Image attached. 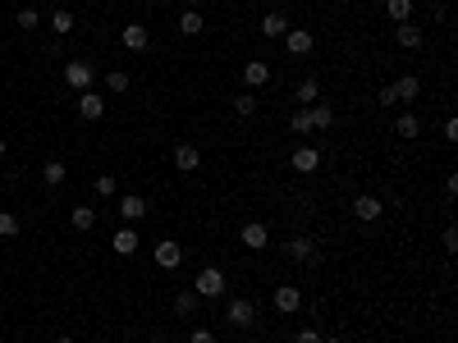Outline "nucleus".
I'll return each instance as SVG.
<instances>
[{"instance_id":"1","label":"nucleus","mask_w":458,"mask_h":343,"mask_svg":"<svg viewBox=\"0 0 458 343\" xmlns=\"http://www.w3.org/2000/svg\"><path fill=\"white\" fill-rule=\"evenodd\" d=\"M417 92H422V78L403 74V78H394L389 87H381V105H408V101H417Z\"/></svg>"},{"instance_id":"2","label":"nucleus","mask_w":458,"mask_h":343,"mask_svg":"<svg viewBox=\"0 0 458 343\" xmlns=\"http://www.w3.org/2000/svg\"><path fill=\"white\" fill-rule=\"evenodd\" d=\"M225 270H216V266H207V270H197V279H193V293L197 298H225Z\"/></svg>"},{"instance_id":"3","label":"nucleus","mask_w":458,"mask_h":343,"mask_svg":"<svg viewBox=\"0 0 458 343\" xmlns=\"http://www.w3.org/2000/svg\"><path fill=\"white\" fill-rule=\"evenodd\" d=\"M239 238H243V248H248V252H266V248H270V229H266L261 220H248V224L239 229Z\"/></svg>"},{"instance_id":"4","label":"nucleus","mask_w":458,"mask_h":343,"mask_svg":"<svg viewBox=\"0 0 458 343\" xmlns=\"http://www.w3.org/2000/svg\"><path fill=\"white\" fill-rule=\"evenodd\" d=\"M270 302H275V311H280V316H294V311L303 307V289H298V284H280Z\"/></svg>"},{"instance_id":"5","label":"nucleus","mask_w":458,"mask_h":343,"mask_svg":"<svg viewBox=\"0 0 458 343\" xmlns=\"http://www.w3.org/2000/svg\"><path fill=\"white\" fill-rule=\"evenodd\" d=\"M285 252H289L294 261H303V266H321V248H316L311 238H289Z\"/></svg>"},{"instance_id":"6","label":"nucleus","mask_w":458,"mask_h":343,"mask_svg":"<svg viewBox=\"0 0 458 343\" xmlns=\"http://www.w3.org/2000/svg\"><path fill=\"white\" fill-rule=\"evenodd\" d=\"M151 257H156V266H161V270H179V261H183V248H179L174 238H161V243H156V252H151Z\"/></svg>"},{"instance_id":"7","label":"nucleus","mask_w":458,"mask_h":343,"mask_svg":"<svg viewBox=\"0 0 458 343\" xmlns=\"http://www.w3.org/2000/svg\"><path fill=\"white\" fill-rule=\"evenodd\" d=\"M225 316H229V325H239V330H248L252 320H257V307H252L248 298H229V307H225Z\"/></svg>"},{"instance_id":"8","label":"nucleus","mask_w":458,"mask_h":343,"mask_svg":"<svg viewBox=\"0 0 458 343\" xmlns=\"http://www.w3.org/2000/svg\"><path fill=\"white\" fill-rule=\"evenodd\" d=\"M311 46H316V37H311L307 28H289L285 33V51L289 55H311Z\"/></svg>"},{"instance_id":"9","label":"nucleus","mask_w":458,"mask_h":343,"mask_svg":"<svg viewBox=\"0 0 458 343\" xmlns=\"http://www.w3.org/2000/svg\"><path fill=\"white\" fill-rule=\"evenodd\" d=\"M115 211H120L124 224H142V215H147V202H142L138 192H129V197H120V206H115Z\"/></svg>"},{"instance_id":"10","label":"nucleus","mask_w":458,"mask_h":343,"mask_svg":"<svg viewBox=\"0 0 458 343\" xmlns=\"http://www.w3.org/2000/svg\"><path fill=\"white\" fill-rule=\"evenodd\" d=\"M78 115H83L87 124H96L105 115V101H101V92H78Z\"/></svg>"},{"instance_id":"11","label":"nucleus","mask_w":458,"mask_h":343,"mask_svg":"<svg viewBox=\"0 0 458 343\" xmlns=\"http://www.w3.org/2000/svg\"><path fill=\"white\" fill-rule=\"evenodd\" d=\"M289 165H294L298 174H316L321 170V151H316V146H298V151L289 156Z\"/></svg>"},{"instance_id":"12","label":"nucleus","mask_w":458,"mask_h":343,"mask_svg":"<svg viewBox=\"0 0 458 343\" xmlns=\"http://www.w3.org/2000/svg\"><path fill=\"white\" fill-rule=\"evenodd\" d=\"M353 215H357V220H362V224H372V220H381V215H385V206H381V197H372V192H362V197L353 202Z\"/></svg>"},{"instance_id":"13","label":"nucleus","mask_w":458,"mask_h":343,"mask_svg":"<svg viewBox=\"0 0 458 343\" xmlns=\"http://www.w3.org/2000/svg\"><path fill=\"white\" fill-rule=\"evenodd\" d=\"M92 64H83V60H74V64H64V83L69 87H78V92H87V87H92Z\"/></svg>"},{"instance_id":"14","label":"nucleus","mask_w":458,"mask_h":343,"mask_svg":"<svg viewBox=\"0 0 458 343\" xmlns=\"http://www.w3.org/2000/svg\"><path fill=\"white\" fill-rule=\"evenodd\" d=\"M110 252H115V257H133V252H138V229H133V224H124V229L110 238Z\"/></svg>"},{"instance_id":"15","label":"nucleus","mask_w":458,"mask_h":343,"mask_svg":"<svg viewBox=\"0 0 458 343\" xmlns=\"http://www.w3.org/2000/svg\"><path fill=\"white\" fill-rule=\"evenodd\" d=\"M197 165H202V156H197V146H193V142H179V146H174V170L193 174Z\"/></svg>"},{"instance_id":"16","label":"nucleus","mask_w":458,"mask_h":343,"mask_svg":"<svg viewBox=\"0 0 458 343\" xmlns=\"http://www.w3.org/2000/svg\"><path fill=\"white\" fill-rule=\"evenodd\" d=\"M243 83H248V92H252V87H266L270 83V64L248 60V64H243Z\"/></svg>"},{"instance_id":"17","label":"nucleus","mask_w":458,"mask_h":343,"mask_svg":"<svg viewBox=\"0 0 458 343\" xmlns=\"http://www.w3.org/2000/svg\"><path fill=\"white\" fill-rule=\"evenodd\" d=\"M120 42L129 46V51H147L151 33H147V28H142V23H129V28H124V33H120Z\"/></svg>"},{"instance_id":"18","label":"nucleus","mask_w":458,"mask_h":343,"mask_svg":"<svg viewBox=\"0 0 458 343\" xmlns=\"http://www.w3.org/2000/svg\"><path fill=\"white\" fill-rule=\"evenodd\" d=\"M307 120H311V133H326L330 124H335V110H330L326 101H316V105H307Z\"/></svg>"},{"instance_id":"19","label":"nucleus","mask_w":458,"mask_h":343,"mask_svg":"<svg viewBox=\"0 0 458 343\" xmlns=\"http://www.w3.org/2000/svg\"><path fill=\"white\" fill-rule=\"evenodd\" d=\"M394 42L403 46V51H417V46H422V28H413V23H394Z\"/></svg>"},{"instance_id":"20","label":"nucleus","mask_w":458,"mask_h":343,"mask_svg":"<svg viewBox=\"0 0 458 343\" xmlns=\"http://www.w3.org/2000/svg\"><path fill=\"white\" fill-rule=\"evenodd\" d=\"M294 101H303V110H307V105H316L321 101V83H316V78H303V83L294 87Z\"/></svg>"},{"instance_id":"21","label":"nucleus","mask_w":458,"mask_h":343,"mask_svg":"<svg viewBox=\"0 0 458 343\" xmlns=\"http://www.w3.org/2000/svg\"><path fill=\"white\" fill-rule=\"evenodd\" d=\"M202 28H207V18H202V9H183V14H179V33H183V37H197Z\"/></svg>"},{"instance_id":"22","label":"nucleus","mask_w":458,"mask_h":343,"mask_svg":"<svg viewBox=\"0 0 458 343\" xmlns=\"http://www.w3.org/2000/svg\"><path fill=\"white\" fill-rule=\"evenodd\" d=\"M64 179H69V170H64V161H46V165H42V183H46V188H60Z\"/></svg>"},{"instance_id":"23","label":"nucleus","mask_w":458,"mask_h":343,"mask_svg":"<svg viewBox=\"0 0 458 343\" xmlns=\"http://www.w3.org/2000/svg\"><path fill=\"white\" fill-rule=\"evenodd\" d=\"M389 23H413V0H385Z\"/></svg>"},{"instance_id":"24","label":"nucleus","mask_w":458,"mask_h":343,"mask_svg":"<svg viewBox=\"0 0 458 343\" xmlns=\"http://www.w3.org/2000/svg\"><path fill=\"white\" fill-rule=\"evenodd\" d=\"M289 33V18L285 14H266L261 18V37H285Z\"/></svg>"},{"instance_id":"25","label":"nucleus","mask_w":458,"mask_h":343,"mask_svg":"<svg viewBox=\"0 0 458 343\" xmlns=\"http://www.w3.org/2000/svg\"><path fill=\"white\" fill-rule=\"evenodd\" d=\"M92 192H96V197H115V192H120V183H115V174H96V179H92Z\"/></svg>"},{"instance_id":"26","label":"nucleus","mask_w":458,"mask_h":343,"mask_svg":"<svg viewBox=\"0 0 458 343\" xmlns=\"http://www.w3.org/2000/svg\"><path fill=\"white\" fill-rule=\"evenodd\" d=\"M69 220H74V229H92V224H96V211H92V206H74V211H69Z\"/></svg>"},{"instance_id":"27","label":"nucleus","mask_w":458,"mask_h":343,"mask_svg":"<svg viewBox=\"0 0 458 343\" xmlns=\"http://www.w3.org/2000/svg\"><path fill=\"white\" fill-rule=\"evenodd\" d=\"M174 311H179V316H193V311H197V293H193V289L174 293Z\"/></svg>"},{"instance_id":"28","label":"nucleus","mask_w":458,"mask_h":343,"mask_svg":"<svg viewBox=\"0 0 458 343\" xmlns=\"http://www.w3.org/2000/svg\"><path fill=\"white\" fill-rule=\"evenodd\" d=\"M234 115L252 120V115H257V96H252V92H239V96H234Z\"/></svg>"},{"instance_id":"29","label":"nucleus","mask_w":458,"mask_h":343,"mask_svg":"<svg viewBox=\"0 0 458 343\" xmlns=\"http://www.w3.org/2000/svg\"><path fill=\"white\" fill-rule=\"evenodd\" d=\"M51 28H55L60 37H69L78 23H74V14H69V9H55V14H51Z\"/></svg>"},{"instance_id":"30","label":"nucleus","mask_w":458,"mask_h":343,"mask_svg":"<svg viewBox=\"0 0 458 343\" xmlns=\"http://www.w3.org/2000/svg\"><path fill=\"white\" fill-rule=\"evenodd\" d=\"M394 133H399V137H417V133H422L417 115H399V120H394Z\"/></svg>"},{"instance_id":"31","label":"nucleus","mask_w":458,"mask_h":343,"mask_svg":"<svg viewBox=\"0 0 458 343\" xmlns=\"http://www.w3.org/2000/svg\"><path fill=\"white\" fill-rule=\"evenodd\" d=\"M18 215H9V211H0V238H18Z\"/></svg>"},{"instance_id":"32","label":"nucleus","mask_w":458,"mask_h":343,"mask_svg":"<svg viewBox=\"0 0 458 343\" xmlns=\"http://www.w3.org/2000/svg\"><path fill=\"white\" fill-rule=\"evenodd\" d=\"M105 87H110V92H129V74H124V69H110V74H105Z\"/></svg>"},{"instance_id":"33","label":"nucleus","mask_w":458,"mask_h":343,"mask_svg":"<svg viewBox=\"0 0 458 343\" xmlns=\"http://www.w3.org/2000/svg\"><path fill=\"white\" fill-rule=\"evenodd\" d=\"M289 129H294V133H311V120H307V110H294V115H289Z\"/></svg>"},{"instance_id":"34","label":"nucleus","mask_w":458,"mask_h":343,"mask_svg":"<svg viewBox=\"0 0 458 343\" xmlns=\"http://www.w3.org/2000/svg\"><path fill=\"white\" fill-rule=\"evenodd\" d=\"M37 23H42V14H37L33 5H28V9H18V28H37Z\"/></svg>"},{"instance_id":"35","label":"nucleus","mask_w":458,"mask_h":343,"mask_svg":"<svg viewBox=\"0 0 458 343\" xmlns=\"http://www.w3.org/2000/svg\"><path fill=\"white\" fill-rule=\"evenodd\" d=\"M188 343H216V335H211L207 325H197V330H193V335H188Z\"/></svg>"},{"instance_id":"36","label":"nucleus","mask_w":458,"mask_h":343,"mask_svg":"<svg viewBox=\"0 0 458 343\" xmlns=\"http://www.w3.org/2000/svg\"><path fill=\"white\" fill-rule=\"evenodd\" d=\"M294 343H321V330H298Z\"/></svg>"},{"instance_id":"37","label":"nucleus","mask_w":458,"mask_h":343,"mask_svg":"<svg viewBox=\"0 0 458 343\" xmlns=\"http://www.w3.org/2000/svg\"><path fill=\"white\" fill-rule=\"evenodd\" d=\"M445 252H458V229H454V224L445 229Z\"/></svg>"},{"instance_id":"38","label":"nucleus","mask_w":458,"mask_h":343,"mask_svg":"<svg viewBox=\"0 0 458 343\" xmlns=\"http://www.w3.org/2000/svg\"><path fill=\"white\" fill-rule=\"evenodd\" d=\"M183 5H188V9H202V5H207V0H183Z\"/></svg>"},{"instance_id":"39","label":"nucleus","mask_w":458,"mask_h":343,"mask_svg":"<svg viewBox=\"0 0 458 343\" xmlns=\"http://www.w3.org/2000/svg\"><path fill=\"white\" fill-rule=\"evenodd\" d=\"M5 151H9V142H5V137H0V161H5Z\"/></svg>"},{"instance_id":"40","label":"nucleus","mask_w":458,"mask_h":343,"mask_svg":"<svg viewBox=\"0 0 458 343\" xmlns=\"http://www.w3.org/2000/svg\"><path fill=\"white\" fill-rule=\"evenodd\" d=\"M55 343H74V339H69V335H60V339H55Z\"/></svg>"},{"instance_id":"41","label":"nucleus","mask_w":458,"mask_h":343,"mask_svg":"<svg viewBox=\"0 0 458 343\" xmlns=\"http://www.w3.org/2000/svg\"><path fill=\"white\" fill-rule=\"evenodd\" d=\"M321 343H344V339H321Z\"/></svg>"},{"instance_id":"42","label":"nucleus","mask_w":458,"mask_h":343,"mask_svg":"<svg viewBox=\"0 0 458 343\" xmlns=\"http://www.w3.org/2000/svg\"><path fill=\"white\" fill-rule=\"evenodd\" d=\"M156 5H174V0H156Z\"/></svg>"}]
</instances>
